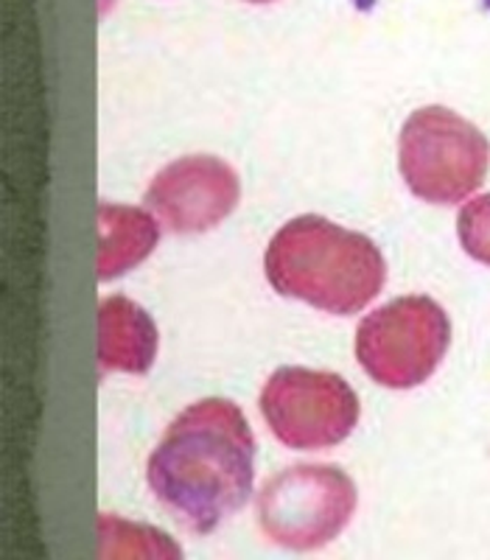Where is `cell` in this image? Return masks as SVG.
Returning a JSON list of instances; mask_svg holds the SVG:
<instances>
[{
  "instance_id": "1",
  "label": "cell",
  "mask_w": 490,
  "mask_h": 560,
  "mask_svg": "<svg viewBox=\"0 0 490 560\" xmlns=\"http://www.w3.org/2000/svg\"><path fill=\"white\" fill-rule=\"evenodd\" d=\"M147 479L188 533H213L253 493L255 438L242 409L205 398L179 412L149 457Z\"/></svg>"
},
{
  "instance_id": "2",
  "label": "cell",
  "mask_w": 490,
  "mask_h": 560,
  "mask_svg": "<svg viewBox=\"0 0 490 560\" xmlns=\"http://www.w3.org/2000/svg\"><path fill=\"white\" fill-rule=\"evenodd\" d=\"M267 278L280 294L328 314L362 312L387 278L378 247L323 217L292 219L267 249Z\"/></svg>"
},
{
  "instance_id": "3",
  "label": "cell",
  "mask_w": 490,
  "mask_h": 560,
  "mask_svg": "<svg viewBox=\"0 0 490 560\" xmlns=\"http://www.w3.org/2000/svg\"><path fill=\"white\" fill-rule=\"evenodd\" d=\"M398 163L415 197L454 205L471 197L490 166V143L471 121L446 107H423L407 118Z\"/></svg>"
},
{
  "instance_id": "4",
  "label": "cell",
  "mask_w": 490,
  "mask_h": 560,
  "mask_svg": "<svg viewBox=\"0 0 490 560\" xmlns=\"http://www.w3.org/2000/svg\"><path fill=\"white\" fill-rule=\"evenodd\" d=\"M452 325L429 298L393 300L359 325L357 357L370 378L393 389L427 382L446 357Z\"/></svg>"
},
{
  "instance_id": "5",
  "label": "cell",
  "mask_w": 490,
  "mask_h": 560,
  "mask_svg": "<svg viewBox=\"0 0 490 560\" xmlns=\"http://www.w3.org/2000/svg\"><path fill=\"white\" fill-rule=\"evenodd\" d=\"M357 510V488L337 465H294L275 474L258 493L255 513L264 533L289 549L334 541Z\"/></svg>"
},
{
  "instance_id": "6",
  "label": "cell",
  "mask_w": 490,
  "mask_h": 560,
  "mask_svg": "<svg viewBox=\"0 0 490 560\" xmlns=\"http://www.w3.org/2000/svg\"><path fill=\"white\" fill-rule=\"evenodd\" d=\"M261 412L289 448L337 446L359 420V398L337 373L283 368L261 393Z\"/></svg>"
},
{
  "instance_id": "7",
  "label": "cell",
  "mask_w": 490,
  "mask_h": 560,
  "mask_svg": "<svg viewBox=\"0 0 490 560\" xmlns=\"http://www.w3.org/2000/svg\"><path fill=\"white\" fill-rule=\"evenodd\" d=\"M236 172L219 158H183L152 179L147 205L174 233L217 228L238 202Z\"/></svg>"
},
{
  "instance_id": "8",
  "label": "cell",
  "mask_w": 490,
  "mask_h": 560,
  "mask_svg": "<svg viewBox=\"0 0 490 560\" xmlns=\"http://www.w3.org/2000/svg\"><path fill=\"white\" fill-rule=\"evenodd\" d=\"M102 345L98 359L104 370L147 373L158 353V328L149 314L127 298L102 303Z\"/></svg>"
},
{
  "instance_id": "9",
  "label": "cell",
  "mask_w": 490,
  "mask_h": 560,
  "mask_svg": "<svg viewBox=\"0 0 490 560\" xmlns=\"http://www.w3.org/2000/svg\"><path fill=\"white\" fill-rule=\"evenodd\" d=\"M102 258L98 278H118L121 272L140 264L158 244V222L147 210L124 208V205H102Z\"/></svg>"
},
{
  "instance_id": "10",
  "label": "cell",
  "mask_w": 490,
  "mask_h": 560,
  "mask_svg": "<svg viewBox=\"0 0 490 560\" xmlns=\"http://www.w3.org/2000/svg\"><path fill=\"white\" fill-rule=\"evenodd\" d=\"M457 233L465 253L471 255L474 261L490 267V194L471 199L459 210Z\"/></svg>"
},
{
  "instance_id": "11",
  "label": "cell",
  "mask_w": 490,
  "mask_h": 560,
  "mask_svg": "<svg viewBox=\"0 0 490 560\" xmlns=\"http://www.w3.org/2000/svg\"><path fill=\"white\" fill-rule=\"evenodd\" d=\"M249 3H272V0H249Z\"/></svg>"
}]
</instances>
